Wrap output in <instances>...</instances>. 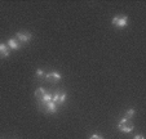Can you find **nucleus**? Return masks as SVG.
Segmentation results:
<instances>
[{
	"mask_svg": "<svg viewBox=\"0 0 146 139\" xmlns=\"http://www.w3.org/2000/svg\"><path fill=\"white\" fill-rule=\"evenodd\" d=\"M111 23L118 28H123L128 25V17L127 16H116L113 18Z\"/></svg>",
	"mask_w": 146,
	"mask_h": 139,
	"instance_id": "obj_3",
	"label": "nucleus"
},
{
	"mask_svg": "<svg viewBox=\"0 0 146 139\" xmlns=\"http://www.w3.org/2000/svg\"><path fill=\"white\" fill-rule=\"evenodd\" d=\"M89 139H104V136L98 135V134H93V135H92Z\"/></svg>",
	"mask_w": 146,
	"mask_h": 139,
	"instance_id": "obj_12",
	"label": "nucleus"
},
{
	"mask_svg": "<svg viewBox=\"0 0 146 139\" xmlns=\"http://www.w3.org/2000/svg\"><path fill=\"white\" fill-rule=\"evenodd\" d=\"M118 129L121 131V133H131V131L133 130V124H132V121L131 120L123 117V120L119 121Z\"/></svg>",
	"mask_w": 146,
	"mask_h": 139,
	"instance_id": "obj_2",
	"label": "nucleus"
},
{
	"mask_svg": "<svg viewBox=\"0 0 146 139\" xmlns=\"http://www.w3.org/2000/svg\"><path fill=\"white\" fill-rule=\"evenodd\" d=\"M45 93H47V92H45L43 88H38V89H36V92H35V98L39 101V99H41L43 97L45 96Z\"/></svg>",
	"mask_w": 146,
	"mask_h": 139,
	"instance_id": "obj_9",
	"label": "nucleus"
},
{
	"mask_svg": "<svg viewBox=\"0 0 146 139\" xmlns=\"http://www.w3.org/2000/svg\"><path fill=\"white\" fill-rule=\"evenodd\" d=\"M16 39L19 41V44H26L33 40V34L27 32V31H19V32L16 34Z\"/></svg>",
	"mask_w": 146,
	"mask_h": 139,
	"instance_id": "obj_4",
	"label": "nucleus"
},
{
	"mask_svg": "<svg viewBox=\"0 0 146 139\" xmlns=\"http://www.w3.org/2000/svg\"><path fill=\"white\" fill-rule=\"evenodd\" d=\"M65 101H66V94L62 92H57L53 94V102H54L57 106H60V104H64Z\"/></svg>",
	"mask_w": 146,
	"mask_h": 139,
	"instance_id": "obj_5",
	"label": "nucleus"
},
{
	"mask_svg": "<svg viewBox=\"0 0 146 139\" xmlns=\"http://www.w3.org/2000/svg\"><path fill=\"white\" fill-rule=\"evenodd\" d=\"M38 104H39V108L48 115L56 113L58 108V106L53 101H38Z\"/></svg>",
	"mask_w": 146,
	"mask_h": 139,
	"instance_id": "obj_1",
	"label": "nucleus"
},
{
	"mask_svg": "<svg viewBox=\"0 0 146 139\" xmlns=\"http://www.w3.org/2000/svg\"><path fill=\"white\" fill-rule=\"evenodd\" d=\"M8 48L9 49H13V50H17L19 49V46H21V44H19V41L17 40V39H9L8 40Z\"/></svg>",
	"mask_w": 146,
	"mask_h": 139,
	"instance_id": "obj_8",
	"label": "nucleus"
},
{
	"mask_svg": "<svg viewBox=\"0 0 146 139\" xmlns=\"http://www.w3.org/2000/svg\"><path fill=\"white\" fill-rule=\"evenodd\" d=\"M11 53V49L8 48L7 44H0V58H5L9 55Z\"/></svg>",
	"mask_w": 146,
	"mask_h": 139,
	"instance_id": "obj_7",
	"label": "nucleus"
},
{
	"mask_svg": "<svg viewBox=\"0 0 146 139\" xmlns=\"http://www.w3.org/2000/svg\"><path fill=\"white\" fill-rule=\"evenodd\" d=\"M136 113V111L133 108L128 109L127 112H125V116H124V119H128V120H131V117H133V115Z\"/></svg>",
	"mask_w": 146,
	"mask_h": 139,
	"instance_id": "obj_10",
	"label": "nucleus"
},
{
	"mask_svg": "<svg viewBox=\"0 0 146 139\" xmlns=\"http://www.w3.org/2000/svg\"><path fill=\"white\" fill-rule=\"evenodd\" d=\"M133 139H145V136H143V135H141V134H140V135H136Z\"/></svg>",
	"mask_w": 146,
	"mask_h": 139,
	"instance_id": "obj_13",
	"label": "nucleus"
},
{
	"mask_svg": "<svg viewBox=\"0 0 146 139\" xmlns=\"http://www.w3.org/2000/svg\"><path fill=\"white\" fill-rule=\"evenodd\" d=\"M36 76H38V77L45 76V75H44V72H43V70H36Z\"/></svg>",
	"mask_w": 146,
	"mask_h": 139,
	"instance_id": "obj_11",
	"label": "nucleus"
},
{
	"mask_svg": "<svg viewBox=\"0 0 146 139\" xmlns=\"http://www.w3.org/2000/svg\"><path fill=\"white\" fill-rule=\"evenodd\" d=\"M45 80H47L49 84H56L61 80V75L58 72H49V74L45 75Z\"/></svg>",
	"mask_w": 146,
	"mask_h": 139,
	"instance_id": "obj_6",
	"label": "nucleus"
}]
</instances>
